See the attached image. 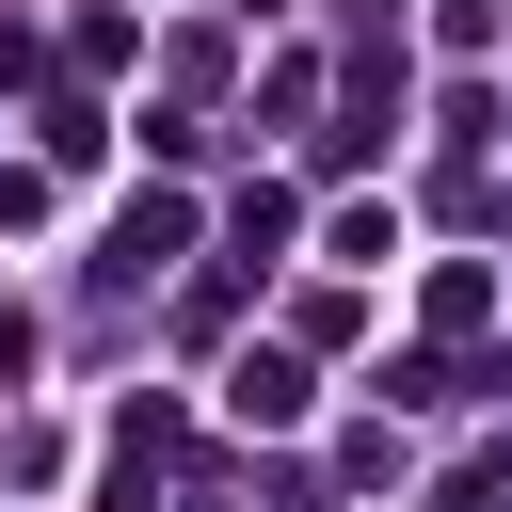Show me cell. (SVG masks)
<instances>
[{
    "label": "cell",
    "instance_id": "3",
    "mask_svg": "<svg viewBox=\"0 0 512 512\" xmlns=\"http://www.w3.org/2000/svg\"><path fill=\"white\" fill-rule=\"evenodd\" d=\"M448 512H512V464H464V480H448Z\"/></svg>",
    "mask_w": 512,
    "mask_h": 512
},
{
    "label": "cell",
    "instance_id": "1",
    "mask_svg": "<svg viewBox=\"0 0 512 512\" xmlns=\"http://www.w3.org/2000/svg\"><path fill=\"white\" fill-rule=\"evenodd\" d=\"M176 240H192V208H176V192H144V208H128V224H112V272H160V256H176Z\"/></svg>",
    "mask_w": 512,
    "mask_h": 512
},
{
    "label": "cell",
    "instance_id": "2",
    "mask_svg": "<svg viewBox=\"0 0 512 512\" xmlns=\"http://www.w3.org/2000/svg\"><path fill=\"white\" fill-rule=\"evenodd\" d=\"M224 400H240V416H256V432H288V416H304V368H288V352H256V368H240V384H224Z\"/></svg>",
    "mask_w": 512,
    "mask_h": 512
}]
</instances>
